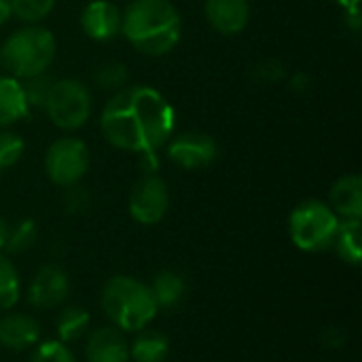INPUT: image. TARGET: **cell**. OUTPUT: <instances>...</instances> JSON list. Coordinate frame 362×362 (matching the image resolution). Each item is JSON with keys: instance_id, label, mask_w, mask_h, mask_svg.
Instances as JSON below:
<instances>
[{"instance_id": "2e32d148", "label": "cell", "mask_w": 362, "mask_h": 362, "mask_svg": "<svg viewBox=\"0 0 362 362\" xmlns=\"http://www.w3.org/2000/svg\"><path fill=\"white\" fill-rule=\"evenodd\" d=\"M30 115L21 83L13 76L0 74V129L25 119Z\"/></svg>"}, {"instance_id": "ba28073f", "label": "cell", "mask_w": 362, "mask_h": 362, "mask_svg": "<svg viewBox=\"0 0 362 362\" xmlns=\"http://www.w3.org/2000/svg\"><path fill=\"white\" fill-rule=\"evenodd\" d=\"M129 214L140 225H157L170 208V189L159 174H142L127 199Z\"/></svg>"}, {"instance_id": "9a60e30c", "label": "cell", "mask_w": 362, "mask_h": 362, "mask_svg": "<svg viewBox=\"0 0 362 362\" xmlns=\"http://www.w3.org/2000/svg\"><path fill=\"white\" fill-rule=\"evenodd\" d=\"M40 341V325L28 314H6L0 318V346L13 352L34 348Z\"/></svg>"}, {"instance_id": "52a82bcc", "label": "cell", "mask_w": 362, "mask_h": 362, "mask_svg": "<svg viewBox=\"0 0 362 362\" xmlns=\"http://www.w3.org/2000/svg\"><path fill=\"white\" fill-rule=\"evenodd\" d=\"M89 148L81 138L62 136L53 140L45 153V172L55 187H72L81 182L89 170Z\"/></svg>"}, {"instance_id": "1f68e13d", "label": "cell", "mask_w": 362, "mask_h": 362, "mask_svg": "<svg viewBox=\"0 0 362 362\" xmlns=\"http://www.w3.org/2000/svg\"><path fill=\"white\" fill-rule=\"evenodd\" d=\"M312 87V78H310V74L308 72H295L293 76H291V89L293 91H308Z\"/></svg>"}, {"instance_id": "9c48e42d", "label": "cell", "mask_w": 362, "mask_h": 362, "mask_svg": "<svg viewBox=\"0 0 362 362\" xmlns=\"http://www.w3.org/2000/svg\"><path fill=\"white\" fill-rule=\"evenodd\" d=\"M218 153V142L206 132H180L165 142L168 159L182 170H204L216 161Z\"/></svg>"}, {"instance_id": "7c38bea8", "label": "cell", "mask_w": 362, "mask_h": 362, "mask_svg": "<svg viewBox=\"0 0 362 362\" xmlns=\"http://www.w3.org/2000/svg\"><path fill=\"white\" fill-rule=\"evenodd\" d=\"M204 15L212 30L225 36H235L248 28L252 11L248 0H206Z\"/></svg>"}, {"instance_id": "6da1fadb", "label": "cell", "mask_w": 362, "mask_h": 362, "mask_svg": "<svg viewBox=\"0 0 362 362\" xmlns=\"http://www.w3.org/2000/svg\"><path fill=\"white\" fill-rule=\"evenodd\" d=\"M100 129L110 146L140 155L165 146L176 129V112L157 89L125 85L106 100L100 115Z\"/></svg>"}, {"instance_id": "cb8c5ba5", "label": "cell", "mask_w": 362, "mask_h": 362, "mask_svg": "<svg viewBox=\"0 0 362 362\" xmlns=\"http://www.w3.org/2000/svg\"><path fill=\"white\" fill-rule=\"evenodd\" d=\"M36 238H38L36 223L30 221V218H25V221H19L15 227L8 229V238H6L4 248H6L11 255H19V252L30 250V248L36 244Z\"/></svg>"}, {"instance_id": "ffe728a7", "label": "cell", "mask_w": 362, "mask_h": 362, "mask_svg": "<svg viewBox=\"0 0 362 362\" xmlns=\"http://www.w3.org/2000/svg\"><path fill=\"white\" fill-rule=\"evenodd\" d=\"M91 325V316L83 305H68L66 310L59 312L57 320H55V329H57V337L62 344H72L78 341L83 335H87Z\"/></svg>"}, {"instance_id": "d590c367", "label": "cell", "mask_w": 362, "mask_h": 362, "mask_svg": "<svg viewBox=\"0 0 362 362\" xmlns=\"http://www.w3.org/2000/svg\"><path fill=\"white\" fill-rule=\"evenodd\" d=\"M123 2H129V0H123Z\"/></svg>"}, {"instance_id": "e575fe53", "label": "cell", "mask_w": 362, "mask_h": 362, "mask_svg": "<svg viewBox=\"0 0 362 362\" xmlns=\"http://www.w3.org/2000/svg\"><path fill=\"white\" fill-rule=\"evenodd\" d=\"M335 4H339L341 8H346V6H354V4H361V0H333Z\"/></svg>"}, {"instance_id": "603a6c76", "label": "cell", "mask_w": 362, "mask_h": 362, "mask_svg": "<svg viewBox=\"0 0 362 362\" xmlns=\"http://www.w3.org/2000/svg\"><path fill=\"white\" fill-rule=\"evenodd\" d=\"M55 8V0H11V15L23 23H42Z\"/></svg>"}, {"instance_id": "4fadbf2b", "label": "cell", "mask_w": 362, "mask_h": 362, "mask_svg": "<svg viewBox=\"0 0 362 362\" xmlns=\"http://www.w3.org/2000/svg\"><path fill=\"white\" fill-rule=\"evenodd\" d=\"M87 362H129V344L125 333L115 327H102L89 333L85 346Z\"/></svg>"}, {"instance_id": "8992f818", "label": "cell", "mask_w": 362, "mask_h": 362, "mask_svg": "<svg viewBox=\"0 0 362 362\" xmlns=\"http://www.w3.org/2000/svg\"><path fill=\"white\" fill-rule=\"evenodd\" d=\"M42 110L55 127L64 132H76L91 117L93 110L91 89L81 78H72V76L55 78Z\"/></svg>"}, {"instance_id": "836d02e7", "label": "cell", "mask_w": 362, "mask_h": 362, "mask_svg": "<svg viewBox=\"0 0 362 362\" xmlns=\"http://www.w3.org/2000/svg\"><path fill=\"white\" fill-rule=\"evenodd\" d=\"M8 229H11V225L0 216V250L4 248V244H6V238H8Z\"/></svg>"}, {"instance_id": "f1b7e54d", "label": "cell", "mask_w": 362, "mask_h": 362, "mask_svg": "<svg viewBox=\"0 0 362 362\" xmlns=\"http://www.w3.org/2000/svg\"><path fill=\"white\" fill-rule=\"evenodd\" d=\"M286 76V68L282 62L278 59H263L255 66V78L263 81V83H278Z\"/></svg>"}, {"instance_id": "4dcf8cb0", "label": "cell", "mask_w": 362, "mask_h": 362, "mask_svg": "<svg viewBox=\"0 0 362 362\" xmlns=\"http://www.w3.org/2000/svg\"><path fill=\"white\" fill-rule=\"evenodd\" d=\"M138 157H140V170H142V174H157L159 163H161L157 151H144Z\"/></svg>"}, {"instance_id": "8fae6325", "label": "cell", "mask_w": 362, "mask_h": 362, "mask_svg": "<svg viewBox=\"0 0 362 362\" xmlns=\"http://www.w3.org/2000/svg\"><path fill=\"white\" fill-rule=\"evenodd\" d=\"M123 11L112 0H91L81 13V30L98 42L115 40L121 34Z\"/></svg>"}, {"instance_id": "7402d4cb", "label": "cell", "mask_w": 362, "mask_h": 362, "mask_svg": "<svg viewBox=\"0 0 362 362\" xmlns=\"http://www.w3.org/2000/svg\"><path fill=\"white\" fill-rule=\"evenodd\" d=\"M21 295L19 274L8 257L0 255V312H8L17 305Z\"/></svg>"}, {"instance_id": "d6986e66", "label": "cell", "mask_w": 362, "mask_h": 362, "mask_svg": "<svg viewBox=\"0 0 362 362\" xmlns=\"http://www.w3.org/2000/svg\"><path fill=\"white\" fill-rule=\"evenodd\" d=\"M337 257L352 265L358 267L362 259V225L361 221H339L333 246H331Z\"/></svg>"}, {"instance_id": "83f0119b", "label": "cell", "mask_w": 362, "mask_h": 362, "mask_svg": "<svg viewBox=\"0 0 362 362\" xmlns=\"http://www.w3.org/2000/svg\"><path fill=\"white\" fill-rule=\"evenodd\" d=\"M89 204H91L89 191H87L81 182H76V185L64 189V208H66V212H70V214H81V212H85V210L89 208Z\"/></svg>"}, {"instance_id": "4316f807", "label": "cell", "mask_w": 362, "mask_h": 362, "mask_svg": "<svg viewBox=\"0 0 362 362\" xmlns=\"http://www.w3.org/2000/svg\"><path fill=\"white\" fill-rule=\"evenodd\" d=\"M30 362H76V358L66 344L51 339V341H42L34 346Z\"/></svg>"}, {"instance_id": "7a4b0ae2", "label": "cell", "mask_w": 362, "mask_h": 362, "mask_svg": "<svg viewBox=\"0 0 362 362\" xmlns=\"http://www.w3.org/2000/svg\"><path fill=\"white\" fill-rule=\"evenodd\" d=\"M121 34L142 55H168L180 40L182 19L172 0H129Z\"/></svg>"}, {"instance_id": "30bf717a", "label": "cell", "mask_w": 362, "mask_h": 362, "mask_svg": "<svg viewBox=\"0 0 362 362\" xmlns=\"http://www.w3.org/2000/svg\"><path fill=\"white\" fill-rule=\"evenodd\" d=\"M70 293V280L59 265H45L36 272L28 288V301L36 310H53Z\"/></svg>"}, {"instance_id": "3957f363", "label": "cell", "mask_w": 362, "mask_h": 362, "mask_svg": "<svg viewBox=\"0 0 362 362\" xmlns=\"http://www.w3.org/2000/svg\"><path fill=\"white\" fill-rule=\"evenodd\" d=\"M100 305L115 329L125 333H138L146 329L159 308L148 284L134 276H112L100 295Z\"/></svg>"}, {"instance_id": "d6a6232c", "label": "cell", "mask_w": 362, "mask_h": 362, "mask_svg": "<svg viewBox=\"0 0 362 362\" xmlns=\"http://www.w3.org/2000/svg\"><path fill=\"white\" fill-rule=\"evenodd\" d=\"M11 0H0V25L11 19Z\"/></svg>"}, {"instance_id": "277c9868", "label": "cell", "mask_w": 362, "mask_h": 362, "mask_svg": "<svg viewBox=\"0 0 362 362\" xmlns=\"http://www.w3.org/2000/svg\"><path fill=\"white\" fill-rule=\"evenodd\" d=\"M57 55L53 32L40 23H25L0 45V68L6 76L25 81L49 72Z\"/></svg>"}, {"instance_id": "f546056e", "label": "cell", "mask_w": 362, "mask_h": 362, "mask_svg": "<svg viewBox=\"0 0 362 362\" xmlns=\"http://www.w3.org/2000/svg\"><path fill=\"white\" fill-rule=\"evenodd\" d=\"M344 21H346V28L352 32V34H358L362 28V17H361V4H354V6H346L344 8Z\"/></svg>"}, {"instance_id": "44dd1931", "label": "cell", "mask_w": 362, "mask_h": 362, "mask_svg": "<svg viewBox=\"0 0 362 362\" xmlns=\"http://www.w3.org/2000/svg\"><path fill=\"white\" fill-rule=\"evenodd\" d=\"M91 81L98 89L115 93V91L123 89L125 85H129V70L123 62L108 59V62H102L95 66Z\"/></svg>"}, {"instance_id": "5bb4252c", "label": "cell", "mask_w": 362, "mask_h": 362, "mask_svg": "<svg viewBox=\"0 0 362 362\" xmlns=\"http://www.w3.org/2000/svg\"><path fill=\"white\" fill-rule=\"evenodd\" d=\"M333 212L341 221L362 218V178L361 174H346L337 178L331 187L329 202Z\"/></svg>"}, {"instance_id": "e0dca14e", "label": "cell", "mask_w": 362, "mask_h": 362, "mask_svg": "<svg viewBox=\"0 0 362 362\" xmlns=\"http://www.w3.org/2000/svg\"><path fill=\"white\" fill-rule=\"evenodd\" d=\"M148 286L159 310H174L187 297V280L178 272H159Z\"/></svg>"}, {"instance_id": "d4e9b609", "label": "cell", "mask_w": 362, "mask_h": 362, "mask_svg": "<svg viewBox=\"0 0 362 362\" xmlns=\"http://www.w3.org/2000/svg\"><path fill=\"white\" fill-rule=\"evenodd\" d=\"M25 151V142L17 132L11 129H0V174L13 168Z\"/></svg>"}, {"instance_id": "484cf974", "label": "cell", "mask_w": 362, "mask_h": 362, "mask_svg": "<svg viewBox=\"0 0 362 362\" xmlns=\"http://www.w3.org/2000/svg\"><path fill=\"white\" fill-rule=\"evenodd\" d=\"M53 81H55V78H51L49 72L38 74V76H32V78H25V81H19L30 110H32V108H40V110H42L45 100H47V95H49V89H51Z\"/></svg>"}, {"instance_id": "ac0fdd59", "label": "cell", "mask_w": 362, "mask_h": 362, "mask_svg": "<svg viewBox=\"0 0 362 362\" xmlns=\"http://www.w3.org/2000/svg\"><path fill=\"white\" fill-rule=\"evenodd\" d=\"M170 354V341L163 333L151 331L148 327L136 333L129 346V361L134 362H163Z\"/></svg>"}, {"instance_id": "5b68a950", "label": "cell", "mask_w": 362, "mask_h": 362, "mask_svg": "<svg viewBox=\"0 0 362 362\" xmlns=\"http://www.w3.org/2000/svg\"><path fill=\"white\" fill-rule=\"evenodd\" d=\"M339 221L327 202L305 199L288 216V235L303 252H325L333 246Z\"/></svg>"}]
</instances>
